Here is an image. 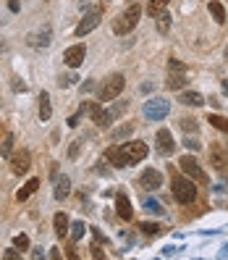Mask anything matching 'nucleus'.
Listing matches in <instances>:
<instances>
[{"instance_id":"nucleus-1","label":"nucleus","mask_w":228,"mask_h":260,"mask_svg":"<svg viewBox=\"0 0 228 260\" xmlns=\"http://www.w3.org/2000/svg\"><path fill=\"white\" fill-rule=\"evenodd\" d=\"M105 158L113 163L115 168H126V166H134L139 160L147 158V142H123V145H113L110 150L105 153Z\"/></svg>"},{"instance_id":"nucleus-4","label":"nucleus","mask_w":228,"mask_h":260,"mask_svg":"<svg viewBox=\"0 0 228 260\" xmlns=\"http://www.w3.org/2000/svg\"><path fill=\"white\" fill-rule=\"evenodd\" d=\"M123 87H126V79H123V74H113V76H108L105 82H102V87H100V100L102 103H110V100H115L121 92H123Z\"/></svg>"},{"instance_id":"nucleus-7","label":"nucleus","mask_w":228,"mask_h":260,"mask_svg":"<svg viewBox=\"0 0 228 260\" xmlns=\"http://www.w3.org/2000/svg\"><path fill=\"white\" fill-rule=\"evenodd\" d=\"M179 168L186 173L192 181H207V173L202 171V166L197 163V158H192V155H184V158L179 160Z\"/></svg>"},{"instance_id":"nucleus-6","label":"nucleus","mask_w":228,"mask_h":260,"mask_svg":"<svg viewBox=\"0 0 228 260\" xmlns=\"http://www.w3.org/2000/svg\"><path fill=\"white\" fill-rule=\"evenodd\" d=\"M168 110H171V105H168V100H163V97H152V100L145 103V116L149 121H163L168 116Z\"/></svg>"},{"instance_id":"nucleus-23","label":"nucleus","mask_w":228,"mask_h":260,"mask_svg":"<svg viewBox=\"0 0 228 260\" xmlns=\"http://www.w3.org/2000/svg\"><path fill=\"white\" fill-rule=\"evenodd\" d=\"M155 18H158V32L160 35H168V29H171V16H168V11H160Z\"/></svg>"},{"instance_id":"nucleus-9","label":"nucleus","mask_w":228,"mask_h":260,"mask_svg":"<svg viewBox=\"0 0 228 260\" xmlns=\"http://www.w3.org/2000/svg\"><path fill=\"white\" fill-rule=\"evenodd\" d=\"M32 168V155L29 150H18L16 155H11V171L16 173V176H24Z\"/></svg>"},{"instance_id":"nucleus-21","label":"nucleus","mask_w":228,"mask_h":260,"mask_svg":"<svg viewBox=\"0 0 228 260\" xmlns=\"http://www.w3.org/2000/svg\"><path fill=\"white\" fill-rule=\"evenodd\" d=\"M37 187H40V179H29L27 184H24V190H18L16 200H18V203H21V200H27L32 192H37Z\"/></svg>"},{"instance_id":"nucleus-3","label":"nucleus","mask_w":228,"mask_h":260,"mask_svg":"<svg viewBox=\"0 0 228 260\" xmlns=\"http://www.w3.org/2000/svg\"><path fill=\"white\" fill-rule=\"evenodd\" d=\"M139 16H142V8H139V5H129V8L113 21V32H115L118 37L129 35V32H131L136 24H139Z\"/></svg>"},{"instance_id":"nucleus-33","label":"nucleus","mask_w":228,"mask_h":260,"mask_svg":"<svg viewBox=\"0 0 228 260\" xmlns=\"http://www.w3.org/2000/svg\"><path fill=\"white\" fill-rule=\"evenodd\" d=\"M14 247H18V250H29V237H27V234H16Z\"/></svg>"},{"instance_id":"nucleus-19","label":"nucleus","mask_w":228,"mask_h":260,"mask_svg":"<svg viewBox=\"0 0 228 260\" xmlns=\"http://www.w3.org/2000/svg\"><path fill=\"white\" fill-rule=\"evenodd\" d=\"M53 116V108H50V95L40 92V121H50Z\"/></svg>"},{"instance_id":"nucleus-43","label":"nucleus","mask_w":228,"mask_h":260,"mask_svg":"<svg viewBox=\"0 0 228 260\" xmlns=\"http://www.w3.org/2000/svg\"><path fill=\"white\" fill-rule=\"evenodd\" d=\"M226 21H228V14H226Z\"/></svg>"},{"instance_id":"nucleus-12","label":"nucleus","mask_w":228,"mask_h":260,"mask_svg":"<svg viewBox=\"0 0 228 260\" xmlns=\"http://www.w3.org/2000/svg\"><path fill=\"white\" fill-rule=\"evenodd\" d=\"M155 142H158V150L160 155H171L176 150V142H173V134L168 132V129H160L158 137H155Z\"/></svg>"},{"instance_id":"nucleus-38","label":"nucleus","mask_w":228,"mask_h":260,"mask_svg":"<svg viewBox=\"0 0 228 260\" xmlns=\"http://www.w3.org/2000/svg\"><path fill=\"white\" fill-rule=\"evenodd\" d=\"M79 145H81V142H74V145H71V150H68L71 158H76V155H79Z\"/></svg>"},{"instance_id":"nucleus-34","label":"nucleus","mask_w":228,"mask_h":260,"mask_svg":"<svg viewBox=\"0 0 228 260\" xmlns=\"http://www.w3.org/2000/svg\"><path fill=\"white\" fill-rule=\"evenodd\" d=\"M126 105H129V103H118V105H113V108L108 110V113H110V119H118V116L123 113V110H126Z\"/></svg>"},{"instance_id":"nucleus-22","label":"nucleus","mask_w":228,"mask_h":260,"mask_svg":"<svg viewBox=\"0 0 228 260\" xmlns=\"http://www.w3.org/2000/svg\"><path fill=\"white\" fill-rule=\"evenodd\" d=\"M168 89H184L186 87V76L184 74H168Z\"/></svg>"},{"instance_id":"nucleus-29","label":"nucleus","mask_w":228,"mask_h":260,"mask_svg":"<svg viewBox=\"0 0 228 260\" xmlns=\"http://www.w3.org/2000/svg\"><path fill=\"white\" fill-rule=\"evenodd\" d=\"M139 229H142V234H145V237H155V234H160V226L158 224H139Z\"/></svg>"},{"instance_id":"nucleus-26","label":"nucleus","mask_w":228,"mask_h":260,"mask_svg":"<svg viewBox=\"0 0 228 260\" xmlns=\"http://www.w3.org/2000/svg\"><path fill=\"white\" fill-rule=\"evenodd\" d=\"M84 231H87V226L81 224V221H76L74 226H71V231H68V237H71V242H79V239L84 237Z\"/></svg>"},{"instance_id":"nucleus-37","label":"nucleus","mask_w":228,"mask_h":260,"mask_svg":"<svg viewBox=\"0 0 228 260\" xmlns=\"http://www.w3.org/2000/svg\"><path fill=\"white\" fill-rule=\"evenodd\" d=\"M5 258H8V260H18V258H21V252H18V247H16V250H5Z\"/></svg>"},{"instance_id":"nucleus-36","label":"nucleus","mask_w":228,"mask_h":260,"mask_svg":"<svg viewBox=\"0 0 228 260\" xmlns=\"http://www.w3.org/2000/svg\"><path fill=\"white\" fill-rule=\"evenodd\" d=\"M74 82H76V76H74V74H68V76H61V87H71Z\"/></svg>"},{"instance_id":"nucleus-39","label":"nucleus","mask_w":228,"mask_h":260,"mask_svg":"<svg viewBox=\"0 0 228 260\" xmlns=\"http://www.w3.org/2000/svg\"><path fill=\"white\" fill-rule=\"evenodd\" d=\"M14 89H21V92H24V89H27V84H24L21 79H14Z\"/></svg>"},{"instance_id":"nucleus-13","label":"nucleus","mask_w":228,"mask_h":260,"mask_svg":"<svg viewBox=\"0 0 228 260\" xmlns=\"http://www.w3.org/2000/svg\"><path fill=\"white\" fill-rule=\"evenodd\" d=\"M210 160H212L215 171H220V173H226V171H228V155L223 153V147H220V145H212Z\"/></svg>"},{"instance_id":"nucleus-42","label":"nucleus","mask_w":228,"mask_h":260,"mask_svg":"<svg viewBox=\"0 0 228 260\" xmlns=\"http://www.w3.org/2000/svg\"><path fill=\"white\" fill-rule=\"evenodd\" d=\"M220 87H223V92L228 95V79H223V84H220Z\"/></svg>"},{"instance_id":"nucleus-31","label":"nucleus","mask_w":228,"mask_h":260,"mask_svg":"<svg viewBox=\"0 0 228 260\" xmlns=\"http://www.w3.org/2000/svg\"><path fill=\"white\" fill-rule=\"evenodd\" d=\"M11 150H14V134H5L3 145H0V155H11Z\"/></svg>"},{"instance_id":"nucleus-17","label":"nucleus","mask_w":228,"mask_h":260,"mask_svg":"<svg viewBox=\"0 0 228 260\" xmlns=\"http://www.w3.org/2000/svg\"><path fill=\"white\" fill-rule=\"evenodd\" d=\"M68 194H71V179L68 176H58V181H55V197L63 200V197H68Z\"/></svg>"},{"instance_id":"nucleus-40","label":"nucleus","mask_w":228,"mask_h":260,"mask_svg":"<svg viewBox=\"0 0 228 260\" xmlns=\"http://www.w3.org/2000/svg\"><path fill=\"white\" fill-rule=\"evenodd\" d=\"M81 116V113H79ZM79 116H71V119H68V126H79Z\"/></svg>"},{"instance_id":"nucleus-16","label":"nucleus","mask_w":228,"mask_h":260,"mask_svg":"<svg viewBox=\"0 0 228 260\" xmlns=\"http://www.w3.org/2000/svg\"><path fill=\"white\" fill-rule=\"evenodd\" d=\"M179 103L192 105V108H199V105H205V97H202L199 92H194V89H189V92H181V100Z\"/></svg>"},{"instance_id":"nucleus-15","label":"nucleus","mask_w":228,"mask_h":260,"mask_svg":"<svg viewBox=\"0 0 228 260\" xmlns=\"http://www.w3.org/2000/svg\"><path fill=\"white\" fill-rule=\"evenodd\" d=\"M29 45H32V48H48V45H50V27H45L42 32L29 35Z\"/></svg>"},{"instance_id":"nucleus-14","label":"nucleus","mask_w":228,"mask_h":260,"mask_svg":"<svg viewBox=\"0 0 228 260\" xmlns=\"http://www.w3.org/2000/svg\"><path fill=\"white\" fill-rule=\"evenodd\" d=\"M115 210H118V216L123 221H131V216H134V208H131V203H129V197L123 192L115 194Z\"/></svg>"},{"instance_id":"nucleus-2","label":"nucleus","mask_w":228,"mask_h":260,"mask_svg":"<svg viewBox=\"0 0 228 260\" xmlns=\"http://www.w3.org/2000/svg\"><path fill=\"white\" fill-rule=\"evenodd\" d=\"M173 197L181 205H192L197 200V187L189 176H173Z\"/></svg>"},{"instance_id":"nucleus-30","label":"nucleus","mask_w":228,"mask_h":260,"mask_svg":"<svg viewBox=\"0 0 228 260\" xmlns=\"http://www.w3.org/2000/svg\"><path fill=\"white\" fill-rule=\"evenodd\" d=\"M184 71H186V66L181 61H176V58L168 61V74H184Z\"/></svg>"},{"instance_id":"nucleus-5","label":"nucleus","mask_w":228,"mask_h":260,"mask_svg":"<svg viewBox=\"0 0 228 260\" xmlns=\"http://www.w3.org/2000/svg\"><path fill=\"white\" fill-rule=\"evenodd\" d=\"M79 113H81V116L87 113L89 119H92L100 129H108V126H110V121H113L108 110H102V108H100V103H81V110H79Z\"/></svg>"},{"instance_id":"nucleus-8","label":"nucleus","mask_w":228,"mask_h":260,"mask_svg":"<svg viewBox=\"0 0 228 260\" xmlns=\"http://www.w3.org/2000/svg\"><path fill=\"white\" fill-rule=\"evenodd\" d=\"M100 18H102V5H95L89 14H84V18L79 21V27H76V37H84V35H89L97 24H100Z\"/></svg>"},{"instance_id":"nucleus-28","label":"nucleus","mask_w":228,"mask_h":260,"mask_svg":"<svg viewBox=\"0 0 228 260\" xmlns=\"http://www.w3.org/2000/svg\"><path fill=\"white\" fill-rule=\"evenodd\" d=\"M207 121H210L215 129H220V132H226V134H228V119H223V116H215V113H212V116H207Z\"/></svg>"},{"instance_id":"nucleus-18","label":"nucleus","mask_w":228,"mask_h":260,"mask_svg":"<svg viewBox=\"0 0 228 260\" xmlns=\"http://www.w3.org/2000/svg\"><path fill=\"white\" fill-rule=\"evenodd\" d=\"M53 224H55V234L58 237H68V218H66V213H55V218H53Z\"/></svg>"},{"instance_id":"nucleus-41","label":"nucleus","mask_w":228,"mask_h":260,"mask_svg":"<svg viewBox=\"0 0 228 260\" xmlns=\"http://www.w3.org/2000/svg\"><path fill=\"white\" fill-rule=\"evenodd\" d=\"M142 92H145V95H147V92H152V84L145 82V84H142Z\"/></svg>"},{"instance_id":"nucleus-24","label":"nucleus","mask_w":228,"mask_h":260,"mask_svg":"<svg viewBox=\"0 0 228 260\" xmlns=\"http://www.w3.org/2000/svg\"><path fill=\"white\" fill-rule=\"evenodd\" d=\"M131 132H134V123H123V126H118L110 137H113V142H118V139H126Z\"/></svg>"},{"instance_id":"nucleus-20","label":"nucleus","mask_w":228,"mask_h":260,"mask_svg":"<svg viewBox=\"0 0 228 260\" xmlns=\"http://www.w3.org/2000/svg\"><path fill=\"white\" fill-rule=\"evenodd\" d=\"M210 14H212V18L218 24H226V8H223L220 0H210Z\"/></svg>"},{"instance_id":"nucleus-32","label":"nucleus","mask_w":228,"mask_h":260,"mask_svg":"<svg viewBox=\"0 0 228 260\" xmlns=\"http://www.w3.org/2000/svg\"><path fill=\"white\" fill-rule=\"evenodd\" d=\"M179 126L184 129L186 134H189V132H192V134L197 132V121H194V119H181V121H179Z\"/></svg>"},{"instance_id":"nucleus-11","label":"nucleus","mask_w":228,"mask_h":260,"mask_svg":"<svg viewBox=\"0 0 228 260\" xmlns=\"http://www.w3.org/2000/svg\"><path fill=\"white\" fill-rule=\"evenodd\" d=\"M84 55H87V48H84V45H71L66 53H63V61H66L68 69H79L84 63Z\"/></svg>"},{"instance_id":"nucleus-27","label":"nucleus","mask_w":228,"mask_h":260,"mask_svg":"<svg viewBox=\"0 0 228 260\" xmlns=\"http://www.w3.org/2000/svg\"><path fill=\"white\" fill-rule=\"evenodd\" d=\"M171 3V0H149V5H147V14L149 16H158L163 8H165V5Z\"/></svg>"},{"instance_id":"nucleus-10","label":"nucleus","mask_w":228,"mask_h":260,"mask_svg":"<svg viewBox=\"0 0 228 260\" xmlns=\"http://www.w3.org/2000/svg\"><path fill=\"white\" fill-rule=\"evenodd\" d=\"M139 184H142V190H147V192H158L163 187V173L158 168H147V171L142 173Z\"/></svg>"},{"instance_id":"nucleus-35","label":"nucleus","mask_w":228,"mask_h":260,"mask_svg":"<svg viewBox=\"0 0 228 260\" xmlns=\"http://www.w3.org/2000/svg\"><path fill=\"white\" fill-rule=\"evenodd\" d=\"M184 145H186V147H189V150H192V153H197V150H202L199 139H194V137H192V139H189V137H186V139H184Z\"/></svg>"},{"instance_id":"nucleus-25","label":"nucleus","mask_w":228,"mask_h":260,"mask_svg":"<svg viewBox=\"0 0 228 260\" xmlns=\"http://www.w3.org/2000/svg\"><path fill=\"white\" fill-rule=\"evenodd\" d=\"M145 210L147 213H152V216H163V205L158 203V200H152V197H145Z\"/></svg>"}]
</instances>
